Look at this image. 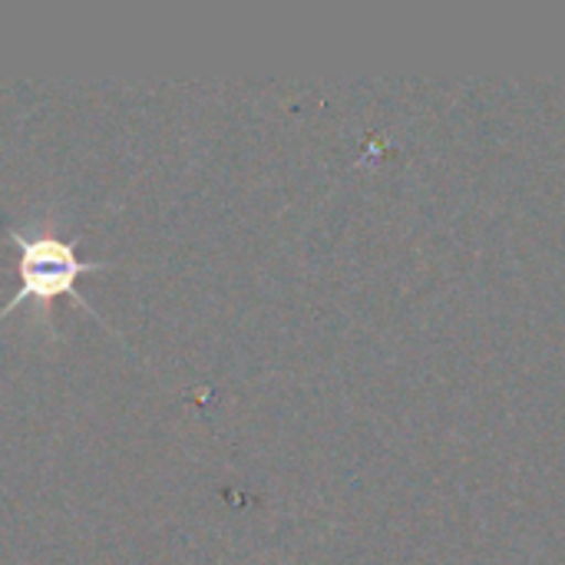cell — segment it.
<instances>
[{
  "label": "cell",
  "instance_id": "1",
  "mask_svg": "<svg viewBox=\"0 0 565 565\" xmlns=\"http://www.w3.org/2000/svg\"><path fill=\"white\" fill-rule=\"evenodd\" d=\"M7 242L17 248V291L13 298L0 308V321H7L20 305L33 301L40 305V311L46 305H53L56 298H73L79 308H86L96 321H103L89 301H83L73 288L83 275H96V271H109L116 268L113 262H96V258H79L76 245L70 238L60 235L56 228V215L46 212L40 222H30L23 228H7Z\"/></svg>",
  "mask_w": 565,
  "mask_h": 565
}]
</instances>
